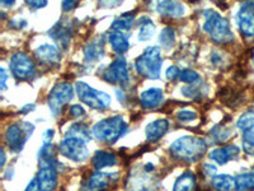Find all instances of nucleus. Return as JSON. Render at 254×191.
Segmentation results:
<instances>
[{
  "label": "nucleus",
  "mask_w": 254,
  "mask_h": 191,
  "mask_svg": "<svg viewBox=\"0 0 254 191\" xmlns=\"http://www.w3.org/2000/svg\"><path fill=\"white\" fill-rule=\"evenodd\" d=\"M54 134H55V130H52V129H47V130L42 134V144H50V143H52V139H54Z\"/></svg>",
  "instance_id": "nucleus-40"
},
{
  "label": "nucleus",
  "mask_w": 254,
  "mask_h": 191,
  "mask_svg": "<svg viewBox=\"0 0 254 191\" xmlns=\"http://www.w3.org/2000/svg\"><path fill=\"white\" fill-rule=\"evenodd\" d=\"M168 129H169V121L165 119H159L147 124V126L145 127L146 140L150 143L158 142L167 134Z\"/></svg>",
  "instance_id": "nucleus-21"
},
{
  "label": "nucleus",
  "mask_w": 254,
  "mask_h": 191,
  "mask_svg": "<svg viewBox=\"0 0 254 191\" xmlns=\"http://www.w3.org/2000/svg\"><path fill=\"white\" fill-rule=\"evenodd\" d=\"M35 58L42 65H47L50 68L58 67L61 61V52L55 45L44 44L35 50Z\"/></svg>",
  "instance_id": "nucleus-14"
},
{
  "label": "nucleus",
  "mask_w": 254,
  "mask_h": 191,
  "mask_svg": "<svg viewBox=\"0 0 254 191\" xmlns=\"http://www.w3.org/2000/svg\"><path fill=\"white\" fill-rule=\"evenodd\" d=\"M58 175L59 170L54 166H40L36 179L41 191H55L59 184Z\"/></svg>",
  "instance_id": "nucleus-13"
},
{
  "label": "nucleus",
  "mask_w": 254,
  "mask_h": 191,
  "mask_svg": "<svg viewBox=\"0 0 254 191\" xmlns=\"http://www.w3.org/2000/svg\"><path fill=\"white\" fill-rule=\"evenodd\" d=\"M156 10L159 12V14L168 18H181L186 14V6L182 3L171 1V0L159 1L156 5Z\"/></svg>",
  "instance_id": "nucleus-22"
},
{
  "label": "nucleus",
  "mask_w": 254,
  "mask_h": 191,
  "mask_svg": "<svg viewBox=\"0 0 254 191\" xmlns=\"http://www.w3.org/2000/svg\"><path fill=\"white\" fill-rule=\"evenodd\" d=\"M92 136V129H89V126L81 124V122L72 124L65 133V138H75V139L84 140L85 143L90 142Z\"/></svg>",
  "instance_id": "nucleus-26"
},
{
  "label": "nucleus",
  "mask_w": 254,
  "mask_h": 191,
  "mask_svg": "<svg viewBox=\"0 0 254 191\" xmlns=\"http://www.w3.org/2000/svg\"><path fill=\"white\" fill-rule=\"evenodd\" d=\"M239 147L234 144L224 145V147L215 148L208 154V158L211 161H214L216 165L219 166H225L226 163H229L233 159H237L239 156Z\"/></svg>",
  "instance_id": "nucleus-17"
},
{
  "label": "nucleus",
  "mask_w": 254,
  "mask_h": 191,
  "mask_svg": "<svg viewBox=\"0 0 254 191\" xmlns=\"http://www.w3.org/2000/svg\"><path fill=\"white\" fill-rule=\"evenodd\" d=\"M162 50L158 46L146 47L135 61L137 73L147 79H158L162 73Z\"/></svg>",
  "instance_id": "nucleus-4"
},
{
  "label": "nucleus",
  "mask_w": 254,
  "mask_h": 191,
  "mask_svg": "<svg viewBox=\"0 0 254 191\" xmlns=\"http://www.w3.org/2000/svg\"><path fill=\"white\" fill-rule=\"evenodd\" d=\"M237 126L242 130L244 144L254 145V111L243 113L238 119Z\"/></svg>",
  "instance_id": "nucleus-19"
},
{
  "label": "nucleus",
  "mask_w": 254,
  "mask_h": 191,
  "mask_svg": "<svg viewBox=\"0 0 254 191\" xmlns=\"http://www.w3.org/2000/svg\"><path fill=\"white\" fill-rule=\"evenodd\" d=\"M33 110H35V104L28 103V104H26V106H23V107L20 108V112L28 113V112H31V111H33Z\"/></svg>",
  "instance_id": "nucleus-47"
},
{
  "label": "nucleus",
  "mask_w": 254,
  "mask_h": 191,
  "mask_svg": "<svg viewBox=\"0 0 254 191\" xmlns=\"http://www.w3.org/2000/svg\"><path fill=\"white\" fill-rule=\"evenodd\" d=\"M179 74H181V70H179L176 65H171V67L167 69V72H165V77H167L169 81H174V79L179 78Z\"/></svg>",
  "instance_id": "nucleus-37"
},
{
  "label": "nucleus",
  "mask_w": 254,
  "mask_h": 191,
  "mask_svg": "<svg viewBox=\"0 0 254 191\" xmlns=\"http://www.w3.org/2000/svg\"><path fill=\"white\" fill-rule=\"evenodd\" d=\"M119 172L95 171L85 179L81 185V191H107L113 184L119 181Z\"/></svg>",
  "instance_id": "nucleus-11"
},
{
  "label": "nucleus",
  "mask_w": 254,
  "mask_h": 191,
  "mask_svg": "<svg viewBox=\"0 0 254 191\" xmlns=\"http://www.w3.org/2000/svg\"><path fill=\"white\" fill-rule=\"evenodd\" d=\"M155 33V24L149 17H142L140 19V29H139V41L145 42L153 38Z\"/></svg>",
  "instance_id": "nucleus-30"
},
{
  "label": "nucleus",
  "mask_w": 254,
  "mask_h": 191,
  "mask_svg": "<svg viewBox=\"0 0 254 191\" xmlns=\"http://www.w3.org/2000/svg\"><path fill=\"white\" fill-rule=\"evenodd\" d=\"M13 177V168L10 170V168H8V171L5 172V179L9 180V179H12Z\"/></svg>",
  "instance_id": "nucleus-51"
},
{
  "label": "nucleus",
  "mask_w": 254,
  "mask_h": 191,
  "mask_svg": "<svg viewBox=\"0 0 254 191\" xmlns=\"http://www.w3.org/2000/svg\"><path fill=\"white\" fill-rule=\"evenodd\" d=\"M244 151H246L248 154H251V156L254 157V145L244 144Z\"/></svg>",
  "instance_id": "nucleus-49"
},
{
  "label": "nucleus",
  "mask_w": 254,
  "mask_h": 191,
  "mask_svg": "<svg viewBox=\"0 0 254 191\" xmlns=\"http://www.w3.org/2000/svg\"><path fill=\"white\" fill-rule=\"evenodd\" d=\"M231 136H233V130L224 124L216 125L210 131L211 140L214 143H217V144H224L230 139Z\"/></svg>",
  "instance_id": "nucleus-28"
},
{
  "label": "nucleus",
  "mask_w": 254,
  "mask_h": 191,
  "mask_svg": "<svg viewBox=\"0 0 254 191\" xmlns=\"http://www.w3.org/2000/svg\"><path fill=\"white\" fill-rule=\"evenodd\" d=\"M24 191H41V189H40V185H38V181H37V179H32L31 181H29V184L28 185H27V188H26V190Z\"/></svg>",
  "instance_id": "nucleus-43"
},
{
  "label": "nucleus",
  "mask_w": 254,
  "mask_h": 191,
  "mask_svg": "<svg viewBox=\"0 0 254 191\" xmlns=\"http://www.w3.org/2000/svg\"><path fill=\"white\" fill-rule=\"evenodd\" d=\"M135 22V14L133 13H125L121 17L116 18L111 24V28L117 32L130 31Z\"/></svg>",
  "instance_id": "nucleus-29"
},
{
  "label": "nucleus",
  "mask_w": 254,
  "mask_h": 191,
  "mask_svg": "<svg viewBox=\"0 0 254 191\" xmlns=\"http://www.w3.org/2000/svg\"><path fill=\"white\" fill-rule=\"evenodd\" d=\"M58 151L61 156L76 163L85 162L89 158L87 143L75 138H64L58 145Z\"/></svg>",
  "instance_id": "nucleus-9"
},
{
  "label": "nucleus",
  "mask_w": 254,
  "mask_h": 191,
  "mask_svg": "<svg viewBox=\"0 0 254 191\" xmlns=\"http://www.w3.org/2000/svg\"><path fill=\"white\" fill-rule=\"evenodd\" d=\"M102 79L110 84H127L130 82V72L127 61L124 56L116 58L112 63L103 70Z\"/></svg>",
  "instance_id": "nucleus-10"
},
{
  "label": "nucleus",
  "mask_w": 254,
  "mask_h": 191,
  "mask_svg": "<svg viewBox=\"0 0 254 191\" xmlns=\"http://www.w3.org/2000/svg\"><path fill=\"white\" fill-rule=\"evenodd\" d=\"M92 165L97 171H102L103 168L119 165V157L112 152L97 151L92 157Z\"/></svg>",
  "instance_id": "nucleus-23"
},
{
  "label": "nucleus",
  "mask_w": 254,
  "mask_h": 191,
  "mask_svg": "<svg viewBox=\"0 0 254 191\" xmlns=\"http://www.w3.org/2000/svg\"><path fill=\"white\" fill-rule=\"evenodd\" d=\"M179 81L183 82V83L187 84H194L197 82L201 81L199 78V74L197 72L192 69H185L181 70V74H179Z\"/></svg>",
  "instance_id": "nucleus-34"
},
{
  "label": "nucleus",
  "mask_w": 254,
  "mask_h": 191,
  "mask_svg": "<svg viewBox=\"0 0 254 191\" xmlns=\"http://www.w3.org/2000/svg\"><path fill=\"white\" fill-rule=\"evenodd\" d=\"M215 191H235V179L229 174H219L211 179Z\"/></svg>",
  "instance_id": "nucleus-27"
},
{
  "label": "nucleus",
  "mask_w": 254,
  "mask_h": 191,
  "mask_svg": "<svg viewBox=\"0 0 254 191\" xmlns=\"http://www.w3.org/2000/svg\"><path fill=\"white\" fill-rule=\"evenodd\" d=\"M108 42H110L111 46H112L113 51L121 56L122 54L127 52V50L130 49L128 37L125 35L124 32H117V31L110 32V35H108Z\"/></svg>",
  "instance_id": "nucleus-24"
},
{
  "label": "nucleus",
  "mask_w": 254,
  "mask_h": 191,
  "mask_svg": "<svg viewBox=\"0 0 254 191\" xmlns=\"http://www.w3.org/2000/svg\"><path fill=\"white\" fill-rule=\"evenodd\" d=\"M78 4L79 3L76 1V0H72V1H70V0H65V1L61 3V8H63L64 12H70V10H72L75 6H78Z\"/></svg>",
  "instance_id": "nucleus-39"
},
{
  "label": "nucleus",
  "mask_w": 254,
  "mask_h": 191,
  "mask_svg": "<svg viewBox=\"0 0 254 191\" xmlns=\"http://www.w3.org/2000/svg\"><path fill=\"white\" fill-rule=\"evenodd\" d=\"M27 5L32 9H41L47 5V1L46 0H42V1H40V0H33V1H27Z\"/></svg>",
  "instance_id": "nucleus-41"
},
{
  "label": "nucleus",
  "mask_w": 254,
  "mask_h": 191,
  "mask_svg": "<svg viewBox=\"0 0 254 191\" xmlns=\"http://www.w3.org/2000/svg\"><path fill=\"white\" fill-rule=\"evenodd\" d=\"M127 130V124L121 115H115L103 119L93 125L92 135L98 142L112 145L125 135Z\"/></svg>",
  "instance_id": "nucleus-3"
},
{
  "label": "nucleus",
  "mask_w": 254,
  "mask_h": 191,
  "mask_svg": "<svg viewBox=\"0 0 254 191\" xmlns=\"http://www.w3.org/2000/svg\"><path fill=\"white\" fill-rule=\"evenodd\" d=\"M74 98V87L69 82H59L54 86L47 96V104L52 115L59 116L64 106H66Z\"/></svg>",
  "instance_id": "nucleus-8"
},
{
  "label": "nucleus",
  "mask_w": 254,
  "mask_h": 191,
  "mask_svg": "<svg viewBox=\"0 0 254 191\" xmlns=\"http://www.w3.org/2000/svg\"><path fill=\"white\" fill-rule=\"evenodd\" d=\"M182 93L186 96V97H188V98H193V99L202 98L203 96H205L203 83H201V81H199L194 84H190L188 87L183 88Z\"/></svg>",
  "instance_id": "nucleus-33"
},
{
  "label": "nucleus",
  "mask_w": 254,
  "mask_h": 191,
  "mask_svg": "<svg viewBox=\"0 0 254 191\" xmlns=\"http://www.w3.org/2000/svg\"><path fill=\"white\" fill-rule=\"evenodd\" d=\"M10 24H12L13 27H17V28H23L27 24V22L24 19H13Z\"/></svg>",
  "instance_id": "nucleus-45"
},
{
  "label": "nucleus",
  "mask_w": 254,
  "mask_h": 191,
  "mask_svg": "<svg viewBox=\"0 0 254 191\" xmlns=\"http://www.w3.org/2000/svg\"><path fill=\"white\" fill-rule=\"evenodd\" d=\"M176 42V31L172 27H165L162 29L160 35H159V44L163 49L169 50L173 47Z\"/></svg>",
  "instance_id": "nucleus-32"
},
{
  "label": "nucleus",
  "mask_w": 254,
  "mask_h": 191,
  "mask_svg": "<svg viewBox=\"0 0 254 191\" xmlns=\"http://www.w3.org/2000/svg\"><path fill=\"white\" fill-rule=\"evenodd\" d=\"M237 20L243 35L254 37V1H246L240 5Z\"/></svg>",
  "instance_id": "nucleus-12"
},
{
  "label": "nucleus",
  "mask_w": 254,
  "mask_h": 191,
  "mask_svg": "<svg viewBox=\"0 0 254 191\" xmlns=\"http://www.w3.org/2000/svg\"><path fill=\"white\" fill-rule=\"evenodd\" d=\"M84 61L87 64L98 63L104 56V42L102 37H95L89 41L83 50Z\"/></svg>",
  "instance_id": "nucleus-18"
},
{
  "label": "nucleus",
  "mask_w": 254,
  "mask_h": 191,
  "mask_svg": "<svg viewBox=\"0 0 254 191\" xmlns=\"http://www.w3.org/2000/svg\"><path fill=\"white\" fill-rule=\"evenodd\" d=\"M203 31L216 44H230L234 40V33L231 31L228 19L222 17L219 12L207 9L202 13Z\"/></svg>",
  "instance_id": "nucleus-2"
},
{
  "label": "nucleus",
  "mask_w": 254,
  "mask_h": 191,
  "mask_svg": "<svg viewBox=\"0 0 254 191\" xmlns=\"http://www.w3.org/2000/svg\"><path fill=\"white\" fill-rule=\"evenodd\" d=\"M0 5L1 6H13L14 5V1H10V3H9L8 0H4V1H1V3H0Z\"/></svg>",
  "instance_id": "nucleus-50"
},
{
  "label": "nucleus",
  "mask_w": 254,
  "mask_h": 191,
  "mask_svg": "<svg viewBox=\"0 0 254 191\" xmlns=\"http://www.w3.org/2000/svg\"><path fill=\"white\" fill-rule=\"evenodd\" d=\"M158 181L153 176H149V172L144 170V172L131 175L127 181V190L128 191H154Z\"/></svg>",
  "instance_id": "nucleus-15"
},
{
  "label": "nucleus",
  "mask_w": 254,
  "mask_h": 191,
  "mask_svg": "<svg viewBox=\"0 0 254 191\" xmlns=\"http://www.w3.org/2000/svg\"><path fill=\"white\" fill-rule=\"evenodd\" d=\"M0 157H1V161H0V167L3 168L5 166V151H4V148H1V151H0Z\"/></svg>",
  "instance_id": "nucleus-48"
},
{
  "label": "nucleus",
  "mask_w": 254,
  "mask_h": 191,
  "mask_svg": "<svg viewBox=\"0 0 254 191\" xmlns=\"http://www.w3.org/2000/svg\"><path fill=\"white\" fill-rule=\"evenodd\" d=\"M6 79H8V73L4 68H1L0 69V88L3 91L6 88Z\"/></svg>",
  "instance_id": "nucleus-42"
},
{
  "label": "nucleus",
  "mask_w": 254,
  "mask_h": 191,
  "mask_svg": "<svg viewBox=\"0 0 254 191\" xmlns=\"http://www.w3.org/2000/svg\"><path fill=\"white\" fill-rule=\"evenodd\" d=\"M210 59H211V61H212V64H215V65L222 63V55L221 54H219V51H212Z\"/></svg>",
  "instance_id": "nucleus-44"
},
{
  "label": "nucleus",
  "mask_w": 254,
  "mask_h": 191,
  "mask_svg": "<svg viewBox=\"0 0 254 191\" xmlns=\"http://www.w3.org/2000/svg\"><path fill=\"white\" fill-rule=\"evenodd\" d=\"M35 131V125L32 122H15L6 127L4 134V143L13 153H19L24 148L27 140Z\"/></svg>",
  "instance_id": "nucleus-5"
},
{
  "label": "nucleus",
  "mask_w": 254,
  "mask_h": 191,
  "mask_svg": "<svg viewBox=\"0 0 254 191\" xmlns=\"http://www.w3.org/2000/svg\"><path fill=\"white\" fill-rule=\"evenodd\" d=\"M254 189V172H244L235 177V191H251Z\"/></svg>",
  "instance_id": "nucleus-31"
},
{
  "label": "nucleus",
  "mask_w": 254,
  "mask_h": 191,
  "mask_svg": "<svg viewBox=\"0 0 254 191\" xmlns=\"http://www.w3.org/2000/svg\"><path fill=\"white\" fill-rule=\"evenodd\" d=\"M49 35L51 36L63 49H67L72 36L71 20L61 19L60 22H58L55 26L52 27V29H50Z\"/></svg>",
  "instance_id": "nucleus-16"
},
{
  "label": "nucleus",
  "mask_w": 254,
  "mask_h": 191,
  "mask_svg": "<svg viewBox=\"0 0 254 191\" xmlns=\"http://www.w3.org/2000/svg\"><path fill=\"white\" fill-rule=\"evenodd\" d=\"M75 92L83 103L94 110H107L111 106V96L108 93L95 90L85 82H78L75 84Z\"/></svg>",
  "instance_id": "nucleus-6"
},
{
  "label": "nucleus",
  "mask_w": 254,
  "mask_h": 191,
  "mask_svg": "<svg viewBox=\"0 0 254 191\" xmlns=\"http://www.w3.org/2000/svg\"><path fill=\"white\" fill-rule=\"evenodd\" d=\"M202 172L205 176L207 177H215L217 172V167L212 163H203L202 166Z\"/></svg>",
  "instance_id": "nucleus-36"
},
{
  "label": "nucleus",
  "mask_w": 254,
  "mask_h": 191,
  "mask_svg": "<svg viewBox=\"0 0 254 191\" xmlns=\"http://www.w3.org/2000/svg\"><path fill=\"white\" fill-rule=\"evenodd\" d=\"M253 63H254V52H253Z\"/></svg>",
  "instance_id": "nucleus-52"
},
{
  "label": "nucleus",
  "mask_w": 254,
  "mask_h": 191,
  "mask_svg": "<svg viewBox=\"0 0 254 191\" xmlns=\"http://www.w3.org/2000/svg\"><path fill=\"white\" fill-rule=\"evenodd\" d=\"M164 102V92L160 88H149L140 95V103L144 108L153 110Z\"/></svg>",
  "instance_id": "nucleus-20"
},
{
  "label": "nucleus",
  "mask_w": 254,
  "mask_h": 191,
  "mask_svg": "<svg viewBox=\"0 0 254 191\" xmlns=\"http://www.w3.org/2000/svg\"><path fill=\"white\" fill-rule=\"evenodd\" d=\"M116 96H117V98H119L120 102L125 103V101H126V95H125L124 91H122V90H116Z\"/></svg>",
  "instance_id": "nucleus-46"
},
{
  "label": "nucleus",
  "mask_w": 254,
  "mask_h": 191,
  "mask_svg": "<svg viewBox=\"0 0 254 191\" xmlns=\"http://www.w3.org/2000/svg\"><path fill=\"white\" fill-rule=\"evenodd\" d=\"M70 115L74 117H80V116L85 115V110L81 104H72L70 107Z\"/></svg>",
  "instance_id": "nucleus-38"
},
{
  "label": "nucleus",
  "mask_w": 254,
  "mask_h": 191,
  "mask_svg": "<svg viewBox=\"0 0 254 191\" xmlns=\"http://www.w3.org/2000/svg\"><path fill=\"white\" fill-rule=\"evenodd\" d=\"M207 151V143L203 138L183 135L174 140L169 147L172 157L186 163L198 162Z\"/></svg>",
  "instance_id": "nucleus-1"
},
{
  "label": "nucleus",
  "mask_w": 254,
  "mask_h": 191,
  "mask_svg": "<svg viewBox=\"0 0 254 191\" xmlns=\"http://www.w3.org/2000/svg\"><path fill=\"white\" fill-rule=\"evenodd\" d=\"M196 117H197V115H196V112H194V111L182 110V111H179V112H177V119H178L181 122L193 121Z\"/></svg>",
  "instance_id": "nucleus-35"
},
{
  "label": "nucleus",
  "mask_w": 254,
  "mask_h": 191,
  "mask_svg": "<svg viewBox=\"0 0 254 191\" xmlns=\"http://www.w3.org/2000/svg\"><path fill=\"white\" fill-rule=\"evenodd\" d=\"M9 68L13 77L20 82H31L37 76L36 64L26 52H15L9 60Z\"/></svg>",
  "instance_id": "nucleus-7"
},
{
  "label": "nucleus",
  "mask_w": 254,
  "mask_h": 191,
  "mask_svg": "<svg viewBox=\"0 0 254 191\" xmlns=\"http://www.w3.org/2000/svg\"><path fill=\"white\" fill-rule=\"evenodd\" d=\"M197 179L193 172L187 171L179 175L173 185V191H196Z\"/></svg>",
  "instance_id": "nucleus-25"
}]
</instances>
